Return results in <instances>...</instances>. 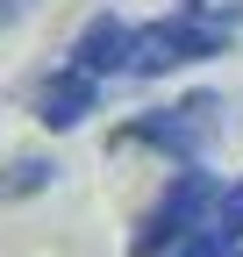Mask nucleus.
Returning a JSON list of instances; mask_svg holds the SVG:
<instances>
[{
    "label": "nucleus",
    "mask_w": 243,
    "mask_h": 257,
    "mask_svg": "<svg viewBox=\"0 0 243 257\" xmlns=\"http://www.w3.org/2000/svg\"><path fill=\"white\" fill-rule=\"evenodd\" d=\"M236 29H243V8H215V15L172 8V15H150V22H136L129 79H172V72H186V64H207V57L229 50Z\"/></svg>",
    "instance_id": "nucleus-1"
},
{
    "label": "nucleus",
    "mask_w": 243,
    "mask_h": 257,
    "mask_svg": "<svg viewBox=\"0 0 243 257\" xmlns=\"http://www.w3.org/2000/svg\"><path fill=\"white\" fill-rule=\"evenodd\" d=\"M222 136V93H179L165 107H143L114 128V143L129 150H158L172 165H207V150Z\"/></svg>",
    "instance_id": "nucleus-2"
},
{
    "label": "nucleus",
    "mask_w": 243,
    "mask_h": 257,
    "mask_svg": "<svg viewBox=\"0 0 243 257\" xmlns=\"http://www.w3.org/2000/svg\"><path fill=\"white\" fill-rule=\"evenodd\" d=\"M215 207H222V179L207 172V165H179V172L158 186V200L136 214V229H129V257H158V250H172L179 236L207 229V221H215Z\"/></svg>",
    "instance_id": "nucleus-3"
},
{
    "label": "nucleus",
    "mask_w": 243,
    "mask_h": 257,
    "mask_svg": "<svg viewBox=\"0 0 243 257\" xmlns=\"http://www.w3.org/2000/svg\"><path fill=\"white\" fill-rule=\"evenodd\" d=\"M100 86H107V79L79 72V64L65 57V64H50V72L29 86V114H36L50 136H72V128H86V121L100 114Z\"/></svg>",
    "instance_id": "nucleus-4"
},
{
    "label": "nucleus",
    "mask_w": 243,
    "mask_h": 257,
    "mask_svg": "<svg viewBox=\"0 0 243 257\" xmlns=\"http://www.w3.org/2000/svg\"><path fill=\"white\" fill-rule=\"evenodd\" d=\"M129 50H136V22H122V15L100 8V15L72 36L65 57L79 64V72H93V79H129Z\"/></svg>",
    "instance_id": "nucleus-5"
},
{
    "label": "nucleus",
    "mask_w": 243,
    "mask_h": 257,
    "mask_svg": "<svg viewBox=\"0 0 243 257\" xmlns=\"http://www.w3.org/2000/svg\"><path fill=\"white\" fill-rule=\"evenodd\" d=\"M57 186V157L43 150H15L8 165H0V207H15V200H36V193Z\"/></svg>",
    "instance_id": "nucleus-6"
},
{
    "label": "nucleus",
    "mask_w": 243,
    "mask_h": 257,
    "mask_svg": "<svg viewBox=\"0 0 243 257\" xmlns=\"http://www.w3.org/2000/svg\"><path fill=\"white\" fill-rule=\"evenodd\" d=\"M158 257H229V243L215 236V221H207V229H193V236H179L172 250H158Z\"/></svg>",
    "instance_id": "nucleus-7"
}]
</instances>
